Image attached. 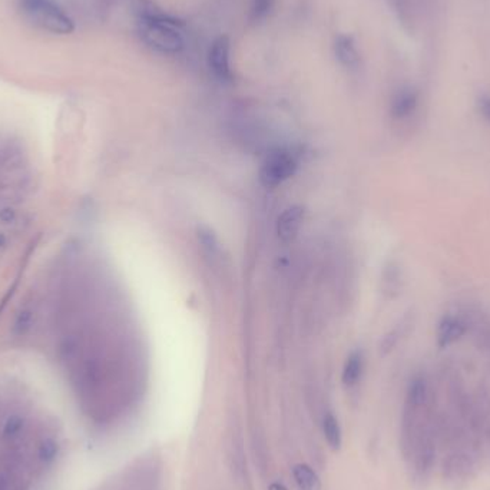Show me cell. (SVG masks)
Here are the masks:
<instances>
[{
	"mask_svg": "<svg viewBox=\"0 0 490 490\" xmlns=\"http://www.w3.org/2000/svg\"><path fill=\"white\" fill-rule=\"evenodd\" d=\"M400 449L412 477L424 484L439 458L437 413L424 377H415L408 388L400 429Z\"/></svg>",
	"mask_w": 490,
	"mask_h": 490,
	"instance_id": "6da1fadb",
	"label": "cell"
},
{
	"mask_svg": "<svg viewBox=\"0 0 490 490\" xmlns=\"http://www.w3.org/2000/svg\"><path fill=\"white\" fill-rule=\"evenodd\" d=\"M30 168L23 145L15 140H0V205L20 202L30 187Z\"/></svg>",
	"mask_w": 490,
	"mask_h": 490,
	"instance_id": "7a4b0ae2",
	"label": "cell"
},
{
	"mask_svg": "<svg viewBox=\"0 0 490 490\" xmlns=\"http://www.w3.org/2000/svg\"><path fill=\"white\" fill-rule=\"evenodd\" d=\"M184 22L154 5L144 4L138 9V33L149 48L166 55H176L184 51L185 42L180 32Z\"/></svg>",
	"mask_w": 490,
	"mask_h": 490,
	"instance_id": "3957f363",
	"label": "cell"
},
{
	"mask_svg": "<svg viewBox=\"0 0 490 490\" xmlns=\"http://www.w3.org/2000/svg\"><path fill=\"white\" fill-rule=\"evenodd\" d=\"M22 12L29 22L47 32L69 35L75 30V23L71 16L54 0H43V2L23 8Z\"/></svg>",
	"mask_w": 490,
	"mask_h": 490,
	"instance_id": "277c9868",
	"label": "cell"
},
{
	"mask_svg": "<svg viewBox=\"0 0 490 490\" xmlns=\"http://www.w3.org/2000/svg\"><path fill=\"white\" fill-rule=\"evenodd\" d=\"M297 169V158L293 152L277 149L269 154L259 169V181L267 188H274L287 181Z\"/></svg>",
	"mask_w": 490,
	"mask_h": 490,
	"instance_id": "5b68a950",
	"label": "cell"
},
{
	"mask_svg": "<svg viewBox=\"0 0 490 490\" xmlns=\"http://www.w3.org/2000/svg\"><path fill=\"white\" fill-rule=\"evenodd\" d=\"M231 43L228 36H218L209 48L208 65L212 75L222 83H231L234 73L230 63Z\"/></svg>",
	"mask_w": 490,
	"mask_h": 490,
	"instance_id": "8992f818",
	"label": "cell"
},
{
	"mask_svg": "<svg viewBox=\"0 0 490 490\" xmlns=\"http://www.w3.org/2000/svg\"><path fill=\"white\" fill-rule=\"evenodd\" d=\"M304 221V209L298 205L287 208L277 219V234L281 241L290 243L298 234Z\"/></svg>",
	"mask_w": 490,
	"mask_h": 490,
	"instance_id": "52a82bcc",
	"label": "cell"
},
{
	"mask_svg": "<svg viewBox=\"0 0 490 490\" xmlns=\"http://www.w3.org/2000/svg\"><path fill=\"white\" fill-rule=\"evenodd\" d=\"M419 104V94L413 87H405L398 91L391 104V115L396 119H405L410 116Z\"/></svg>",
	"mask_w": 490,
	"mask_h": 490,
	"instance_id": "ba28073f",
	"label": "cell"
},
{
	"mask_svg": "<svg viewBox=\"0 0 490 490\" xmlns=\"http://www.w3.org/2000/svg\"><path fill=\"white\" fill-rule=\"evenodd\" d=\"M465 324L452 316L444 317L437 329V344L444 348L458 341L465 334Z\"/></svg>",
	"mask_w": 490,
	"mask_h": 490,
	"instance_id": "9c48e42d",
	"label": "cell"
},
{
	"mask_svg": "<svg viewBox=\"0 0 490 490\" xmlns=\"http://www.w3.org/2000/svg\"><path fill=\"white\" fill-rule=\"evenodd\" d=\"M334 54L341 65L345 68H354L360 62V55L351 36L340 35L334 43Z\"/></svg>",
	"mask_w": 490,
	"mask_h": 490,
	"instance_id": "30bf717a",
	"label": "cell"
},
{
	"mask_svg": "<svg viewBox=\"0 0 490 490\" xmlns=\"http://www.w3.org/2000/svg\"><path fill=\"white\" fill-rule=\"evenodd\" d=\"M363 369H365V360H363V354L360 351H354L351 353L344 365L343 369V383L347 387H353L357 384L362 379L363 374Z\"/></svg>",
	"mask_w": 490,
	"mask_h": 490,
	"instance_id": "8fae6325",
	"label": "cell"
},
{
	"mask_svg": "<svg viewBox=\"0 0 490 490\" xmlns=\"http://www.w3.org/2000/svg\"><path fill=\"white\" fill-rule=\"evenodd\" d=\"M293 477L298 490H320L317 473L305 463H298L293 467Z\"/></svg>",
	"mask_w": 490,
	"mask_h": 490,
	"instance_id": "7c38bea8",
	"label": "cell"
},
{
	"mask_svg": "<svg viewBox=\"0 0 490 490\" xmlns=\"http://www.w3.org/2000/svg\"><path fill=\"white\" fill-rule=\"evenodd\" d=\"M323 431L324 437L329 443V446L333 451H338L341 448L343 443V436H341V427L338 424V420L334 417V415L327 413L323 420Z\"/></svg>",
	"mask_w": 490,
	"mask_h": 490,
	"instance_id": "4fadbf2b",
	"label": "cell"
},
{
	"mask_svg": "<svg viewBox=\"0 0 490 490\" xmlns=\"http://www.w3.org/2000/svg\"><path fill=\"white\" fill-rule=\"evenodd\" d=\"M58 451H59V446H58V443L54 437H51V436L42 437V440L37 443V446H36V459L43 466L51 465L55 460Z\"/></svg>",
	"mask_w": 490,
	"mask_h": 490,
	"instance_id": "5bb4252c",
	"label": "cell"
},
{
	"mask_svg": "<svg viewBox=\"0 0 490 490\" xmlns=\"http://www.w3.org/2000/svg\"><path fill=\"white\" fill-rule=\"evenodd\" d=\"M250 19L252 22L264 20L276 6V0H250Z\"/></svg>",
	"mask_w": 490,
	"mask_h": 490,
	"instance_id": "9a60e30c",
	"label": "cell"
},
{
	"mask_svg": "<svg viewBox=\"0 0 490 490\" xmlns=\"http://www.w3.org/2000/svg\"><path fill=\"white\" fill-rule=\"evenodd\" d=\"M479 111L483 115V118L490 123V97L489 95H482L477 101Z\"/></svg>",
	"mask_w": 490,
	"mask_h": 490,
	"instance_id": "2e32d148",
	"label": "cell"
},
{
	"mask_svg": "<svg viewBox=\"0 0 490 490\" xmlns=\"http://www.w3.org/2000/svg\"><path fill=\"white\" fill-rule=\"evenodd\" d=\"M39 2H43V0H19V5H20V9H23V8H27V6L39 4Z\"/></svg>",
	"mask_w": 490,
	"mask_h": 490,
	"instance_id": "e0dca14e",
	"label": "cell"
},
{
	"mask_svg": "<svg viewBox=\"0 0 490 490\" xmlns=\"http://www.w3.org/2000/svg\"><path fill=\"white\" fill-rule=\"evenodd\" d=\"M269 490H288L283 483H278V482H274L270 484Z\"/></svg>",
	"mask_w": 490,
	"mask_h": 490,
	"instance_id": "ac0fdd59",
	"label": "cell"
},
{
	"mask_svg": "<svg viewBox=\"0 0 490 490\" xmlns=\"http://www.w3.org/2000/svg\"><path fill=\"white\" fill-rule=\"evenodd\" d=\"M6 247V237L4 234H0V251Z\"/></svg>",
	"mask_w": 490,
	"mask_h": 490,
	"instance_id": "d6986e66",
	"label": "cell"
}]
</instances>
